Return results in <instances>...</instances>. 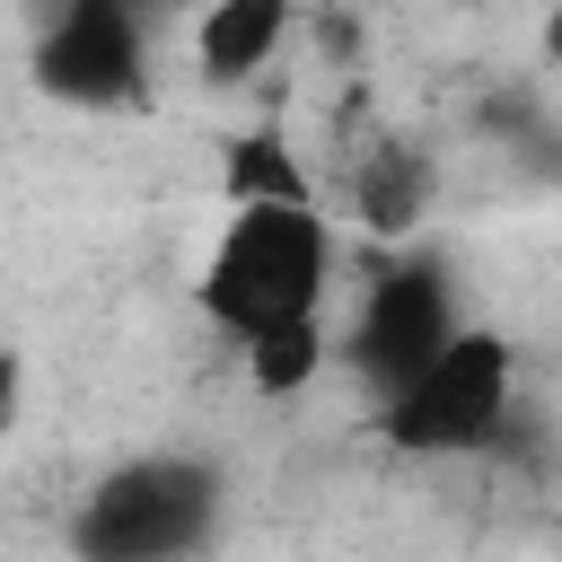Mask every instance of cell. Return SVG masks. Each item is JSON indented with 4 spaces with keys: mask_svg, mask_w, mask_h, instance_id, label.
I'll list each match as a JSON object with an SVG mask.
<instances>
[{
    "mask_svg": "<svg viewBox=\"0 0 562 562\" xmlns=\"http://www.w3.org/2000/svg\"><path fill=\"white\" fill-rule=\"evenodd\" d=\"M325 272H334V237L316 202H237L211 263H202V307L255 342L272 325H299L325 307Z\"/></svg>",
    "mask_w": 562,
    "mask_h": 562,
    "instance_id": "obj_1",
    "label": "cell"
},
{
    "mask_svg": "<svg viewBox=\"0 0 562 562\" xmlns=\"http://www.w3.org/2000/svg\"><path fill=\"white\" fill-rule=\"evenodd\" d=\"M211 527H220V474L211 465L132 457L88 492L70 544H79V562H184V553H202Z\"/></svg>",
    "mask_w": 562,
    "mask_h": 562,
    "instance_id": "obj_2",
    "label": "cell"
},
{
    "mask_svg": "<svg viewBox=\"0 0 562 562\" xmlns=\"http://www.w3.org/2000/svg\"><path fill=\"white\" fill-rule=\"evenodd\" d=\"M501 422H509V342H501V334H457L404 395L378 404V430H386V448H404V457L492 448Z\"/></svg>",
    "mask_w": 562,
    "mask_h": 562,
    "instance_id": "obj_3",
    "label": "cell"
},
{
    "mask_svg": "<svg viewBox=\"0 0 562 562\" xmlns=\"http://www.w3.org/2000/svg\"><path fill=\"white\" fill-rule=\"evenodd\" d=\"M457 342V316H448V290H439V272L430 263H395V272H378L369 281V299H360V325H351V369L369 378V395L386 404V395H404L439 351Z\"/></svg>",
    "mask_w": 562,
    "mask_h": 562,
    "instance_id": "obj_4",
    "label": "cell"
},
{
    "mask_svg": "<svg viewBox=\"0 0 562 562\" xmlns=\"http://www.w3.org/2000/svg\"><path fill=\"white\" fill-rule=\"evenodd\" d=\"M35 70L70 105H123L140 88V9L132 0H61Z\"/></svg>",
    "mask_w": 562,
    "mask_h": 562,
    "instance_id": "obj_5",
    "label": "cell"
},
{
    "mask_svg": "<svg viewBox=\"0 0 562 562\" xmlns=\"http://www.w3.org/2000/svg\"><path fill=\"white\" fill-rule=\"evenodd\" d=\"M290 35V0H211L202 9V35H193V61L211 88H237L255 79Z\"/></svg>",
    "mask_w": 562,
    "mask_h": 562,
    "instance_id": "obj_6",
    "label": "cell"
},
{
    "mask_svg": "<svg viewBox=\"0 0 562 562\" xmlns=\"http://www.w3.org/2000/svg\"><path fill=\"white\" fill-rule=\"evenodd\" d=\"M316 369H325V325H316V316L272 325V334H255V342H246V378H255L263 395H299Z\"/></svg>",
    "mask_w": 562,
    "mask_h": 562,
    "instance_id": "obj_7",
    "label": "cell"
},
{
    "mask_svg": "<svg viewBox=\"0 0 562 562\" xmlns=\"http://www.w3.org/2000/svg\"><path fill=\"white\" fill-rule=\"evenodd\" d=\"M228 202H316V184L299 176V158H290L272 132H255V140H237V158H228Z\"/></svg>",
    "mask_w": 562,
    "mask_h": 562,
    "instance_id": "obj_8",
    "label": "cell"
},
{
    "mask_svg": "<svg viewBox=\"0 0 562 562\" xmlns=\"http://www.w3.org/2000/svg\"><path fill=\"white\" fill-rule=\"evenodd\" d=\"M360 211H369L378 228H404V220L422 211V158H404V149L378 158V167L360 176Z\"/></svg>",
    "mask_w": 562,
    "mask_h": 562,
    "instance_id": "obj_9",
    "label": "cell"
},
{
    "mask_svg": "<svg viewBox=\"0 0 562 562\" xmlns=\"http://www.w3.org/2000/svg\"><path fill=\"white\" fill-rule=\"evenodd\" d=\"M544 53L562 61V0H553V18H544Z\"/></svg>",
    "mask_w": 562,
    "mask_h": 562,
    "instance_id": "obj_10",
    "label": "cell"
},
{
    "mask_svg": "<svg viewBox=\"0 0 562 562\" xmlns=\"http://www.w3.org/2000/svg\"><path fill=\"white\" fill-rule=\"evenodd\" d=\"M132 9H158V0H132Z\"/></svg>",
    "mask_w": 562,
    "mask_h": 562,
    "instance_id": "obj_11",
    "label": "cell"
}]
</instances>
